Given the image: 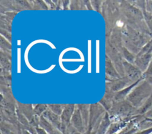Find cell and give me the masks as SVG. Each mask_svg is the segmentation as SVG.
I'll return each mask as SVG.
<instances>
[{"label":"cell","mask_w":152,"mask_h":134,"mask_svg":"<svg viewBox=\"0 0 152 134\" xmlns=\"http://www.w3.org/2000/svg\"><path fill=\"white\" fill-rule=\"evenodd\" d=\"M80 117L79 115L78 114H76V116H75V119H74L75 125V126H77V128H80V127H81V124L80 123Z\"/></svg>","instance_id":"1"},{"label":"cell","mask_w":152,"mask_h":134,"mask_svg":"<svg viewBox=\"0 0 152 134\" xmlns=\"http://www.w3.org/2000/svg\"><path fill=\"white\" fill-rule=\"evenodd\" d=\"M18 73H20V49H18Z\"/></svg>","instance_id":"2"},{"label":"cell","mask_w":152,"mask_h":134,"mask_svg":"<svg viewBox=\"0 0 152 134\" xmlns=\"http://www.w3.org/2000/svg\"><path fill=\"white\" fill-rule=\"evenodd\" d=\"M151 133H152V127H151L150 129H148L145 130H144V131H142L141 133H138V134H151Z\"/></svg>","instance_id":"3"},{"label":"cell","mask_w":152,"mask_h":134,"mask_svg":"<svg viewBox=\"0 0 152 134\" xmlns=\"http://www.w3.org/2000/svg\"><path fill=\"white\" fill-rule=\"evenodd\" d=\"M97 72H98V70H99V68H98V61H99V44H98V43H99V41L97 42Z\"/></svg>","instance_id":"4"},{"label":"cell","mask_w":152,"mask_h":134,"mask_svg":"<svg viewBox=\"0 0 152 134\" xmlns=\"http://www.w3.org/2000/svg\"><path fill=\"white\" fill-rule=\"evenodd\" d=\"M20 41H18V45H20Z\"/></svg>","instance_id":"5"},{"label":"cell","mask_w":152,"mask_h":134,"mask_svg":"<svg viewBox=\"0 0 152 134\" xmlns=\"http://www.w3.org/2000/svg\"><path fill=\"white\" fill-rule=\"evenodd\" d=\"M151 71H152V65H151Z\"/></svg>","instance_id":"6"},{"label":"cell","mask_w":152,"mask_h":134,"mask_svg":"<svg viewBox=\"0 0 152 134\" xmlns=\"http://www.w3.org/2000/svg\"><path fill=\"white\" fill-rule=\"evenodd\" d=\"M151 134H152V133H151Z\"/></svg>","instance_id":"7"}]
</instances>
